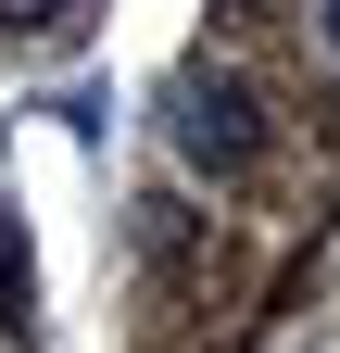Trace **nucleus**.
Returning <instances> with one entry per match:
<instances>
[{"mask_svg": "<svg viewBox=\"0 0 340 353\" xmlns=\"http://www.w3.org/2000/svg\"><path fill=\"white\" fill-rule=\"evenodd\" d=\"M164 126H177V152H189V164H215V176H240L252 139H265L240 76H177V88H164Z\"/></svg>", "mask_w": 340, "mask_h": 353, "instance_id": "1", "label": "nucleus"}, {"mask_svg": "<svg viewBox=\"0 0 340 353\" xmlns=\"http://www.w3.org/2000/svg\"><path fill=\"white\" fill-rule=\"evenodd\" d=\"M328 38H340V0H328Z\"/></svg>", "mask_w": 340, "mask_h": 353, "instance_id": "3", "label": "nucleus"}, {"mask_svg": "<svg viewBox=\"0 0 340 353\" xmlns=\"http://www.w3.org/2000/svg\"><path fill=\"white\" fill-rule=\"evenodd\" d=\"M89 13H101V0H0V26H13V38H51V51H76Z\"/></svg>", "mask_w": 340, "mask_h": 353, "instance_id": "2", "label": "nucleus"}]
</instances>
